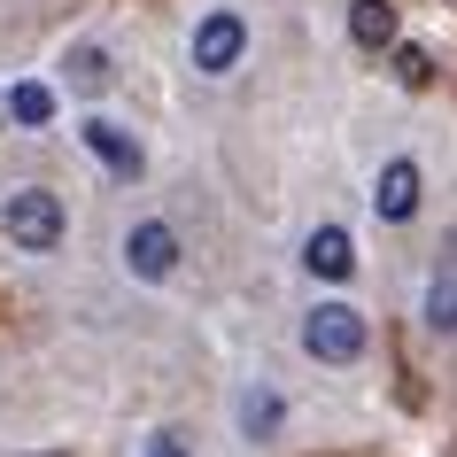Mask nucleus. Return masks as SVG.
I'll use <instances>...</instances> for the list:
<instances>
[{"instance_id":"obj_13","label":"nucleus","mask_w":457,"mask_h":457,"mask_svg":"<svg viewBox=\"0 0 457 457\" xmlns=\"http://www.w3.org/2000/svg\"><path fill=\"white\" fill-rule=\"evenodd\" d=\"M395 71H403V86H427V78H434V54L427 47H395Z\"/></svg>"},{"instance_id":"obj_1","label":"nucleus","mask_w":457,"mask_h":457,"mask_svg":"<svg viewBox=\"0 0 457 457\" xmlns=\"http://www.w3.org/2000/svg\"><path fill=\"white\" fill-rule=\"evenodd\" d=\"M303 349H311L318 364H357L364 357V311H349V303H318V311L303 318Z\"/></svg>"},{"instance_id":"obj_11","label":"nucleus","mask_w":457,"mask_h":457,"mask_svg":"<svg viewBox=\"0 0 457 457\" xmlns=\"http://www.w3.org/2000/svg\"><path fill=\"white\" fill-rule=\"evenodd\" d=\"M427 326H434V334H457V279H434V295H427Z\"/></svg>"},{"instance_id":"obj_7","label":"nucleus","mask_w":457,"mask_h":457,"mask_svg":"<svg viewBox=\"0 0 457 457\" xmlns=\"http://www.w3.org/2000/svg\"><path fill=\"white\" fill-rule=\"evenodd\" d=\"M303 256H311L318 279H349V271H357V248H349V233H341V225L311 233V248H303Z\"/></svg>"},{"instance_id":"obj_9","label":"nucleus","mask_w":457,"mask_h":457,"mask_svg":"<svg viewBox=\"0 0 457 457\" xmlns=\"http://www.w3.org/2000/svg\"><path fill=\"white\" fill-rule=\"evenodd\" d=\"M8 117H16V124H47L54 117V94H47V86H16V94H8Z\"/></svg>"},{"instance_id":"obj_14","label":"nucleus","mask_w":457,"mask_h":457,"mask_svg":"<svg viewBox=\"0 0 457 457\" xmlns=\"http://www.w3.org/2000/svg\"><path fill=\"white\" fill-rule=\"evenodd\" d=\"M47 457H62V450H47Z\"/></svg>"},{"instance_id":"obj_5","label":"nucleus","mask_w":457,"mask_h":457,"mask_svg":"<svg viewBox=\"0 0 457 457\" xmlns=\"http://www.w3.org/2000/svg\"><path fill=\"white\" fill-rule=\"evenodd\" d=\"M78 132H86V147H94V155L117 170V179H140V140H132V132H117L109 117H86Z\"/></svg>"},{"instance_id":"obj_6","label":"nucleus","mask_w":457,"mask_h":457,"mask_svg":"<svg viewBox=\"0 0 457 457\" xmlns=\"http://www.w3.org/2000/svg\"><path fill=\"white\" fill-rule=\"evenodd\" d=\"M372 210H380L387 225H403V217L419 210V163H387L380 187H372Z\"/></svg>"},{"instance_id":"obj_12","label":"nucleus","mask_w":457,"mask_h":457,"mask_svg":"<svg viewBox=\"0 0 457 457\" xmlns=\"http://www.w3.org/2000/svg\"><path fill=\"white\" fill-rule=\"evenodd\" d=\"M71 78L86 86V94H101V86H109V54H101V47H78L71 54Z\"/></svg>"},{"instance_id":"obj_2","label":"nucleus","mask_w":457,"mask_h":457,"mask_svg":"<svg viewBox=\"0 0 457 457\" xmlns=\"http://www.w3.org/2000/svg\"><path fill=\"white\" fill-rule=\"evenodd\" d=\"M0 225H8V241H16V248H31V256L62 248V202H54L47 187H24V194H8Z\"/></svg>"},{"instance_id":"obj_8","label":"nucleus","mask_w":457,"mask_h":457,"mask_svg":"<svg viewBox=\"0 0 457 457\" xmlns=\"http://www.w3.org/2000/svg\"><path fill=\"white\" fill-rule=\"evenodd\" d=\"M349 31H357V47H387V39H395V8H387V0H357Z\"/></svg>"},{"instance_id":"obj_3","label":"nucleus","mask_w":457,"mask_h":457,"mask_svg":"<svg viewBox=\"0 0 457 457\" xmlns=\"http://www.w3.org/2000/svg\"><path fill=\"white\" fill-rule=\"evenodd\" d=\"M241 47H248L241 16H202V31H194V62H202L210 78L233 71V62H241Z\"/></svg>"},{"instance_id":"obj_10","label":"nucleus","mask_w":457,"mask_h":457,"mask_svg":"<svg viewBox=\"0 0 457 457\" xmlns=\"http://www.w3.org/2000/svg\"><path fill=\"white\" fill-rule=\"evenodd\" d=\"M241 427L248 434H271V427H279V395H271V387H248V395H241Z\"/></svg>"},{"instance_id":"obj_4","label":"nucleus","mask_w":457,"mask_h":457,"mask_svg":"<svg viewBox=\"0 0 457 457\" xmlns=\"http://www.w3.org/2000/svg\"><path fill=\"white\" fill-rule=\"evenodd\" d=\"M124 264L140 271V279H163V271L179 264V233H170V225H155V217H147V225H132V233H124Z\"/></svg>"}]
</instances>
